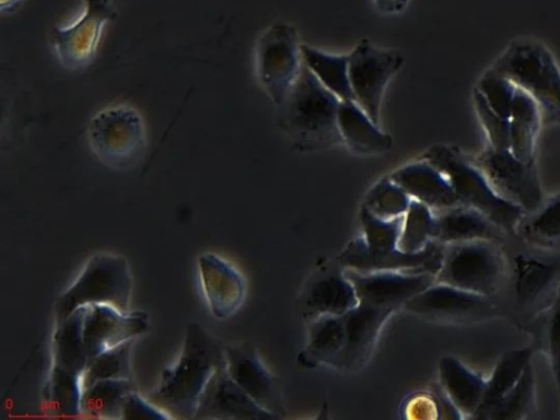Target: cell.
<instances>
[{
	"label": "cell",
	"instance_id": "cell-39",
	"mask_svg": "<svg viewBox=\"0 0 560 420\" xmlns=\"http://www.w3.org/2000/svg\"><path fill=\"white\" fill-rule=\"evenodd\" d=\"M404 215L396 219H382L363 206L360 211L362 238L369 250L389 252L398 248V240Z\"/></svg>",
	"mask_w": 560,
	"mask_h": 420
},
{
	"label": "cell",
	"instance_id": "cell-25",
	"mask_svg": "<svg viewBox=\"0 0 560 420\" xmlns=\"http://www.w3.org/2000/svg\"><path fill=\"white\" fill-rule=\"evenodd\" d=\"M557 265L528 254L513 258V287L516 302L522 307H532L541 302L560 282Z\"/></svg>",
	"mask_w": 560,
	"mask_h": 420
},
{
	"label": "cell",
	"instance_id": "cell-17",
	"mask_svg": "<svg viewBox=\"0 0 560 420\" xmlns=\"http://www.w3.org/2000/svg\"><path fill=\"white\" fill-rule=\"evenodd\" d=\"M345 271L355 289L359 303L396 311L436 280L435 275L429 272Z\"/></svg>",
	"mask_w": 560,
	"mask_h": 420
},
{
	"label": "cell",
	"instance_id": "cell-26",
	"mask_svg": "<svg viewBox=\"0 0 560 420\" xmlns=\"http://www.w3.org/2000/svg\"><path fill=\"white\" fill-rule=\"evenodd\" d=\"M542 126L535 100L516 88L510 116V151L520 160L536 163L537 139Z\"/></svg>",
	"mask_w": 560,
	"mask_h": 420
},
{
	"label": "cell",
	"instance_id": "cell-2",
	"mask_svg": "<svg viewBox=\"0 0 560 420\" xmlns=\"http://www.w3.org/2000/svg\"><path fill=\"white\" fill-rule=\"evenodd\" d=\"M340 100L302 62L293 85L278 105V124L301 151L342 142L338 128Z\"/></svg>",
	"mask_w": 560,
	"mask_h": 420
},
{
	"label": "cell",
	"instance_id": "cell-6",
	"mask_svg": "<svg viewBox=\"0 0 560 420\" xmlns=\"http://www.w3.org/2000/svg\"><path fill=\"white\" fill-rule=\"evenodd\" d=\"M86 139L96 159L115 170L137 165L148 149L145 121L136 107L125 103L96 112L88 124Z\"/></svg>",
	"mask_w": 560,
	"mask_h": 420
},
{
	"label": "cell",
	"instance_id": "cell-23",
	"mask_svg": "<svg viewBox=\"0 0 560 420\" xmlns=\"http://www.w3.org/2000/svg\"><path fill=\"white\" fill-rule=\"evenodd\" d=\"M438 375V383L463 418L474 419L483 397L487 378L453 355L440 359Z\"/></svg>",
	"mask_w": 560,
	"mask_h": 420
},
{
	"label": "cell",
	"instance_id": "cell-22",
	"mask_svg": "<svg viewBox=\"0 0 560 420\" xmlns=\"http://www.w3.org/2000/svg\"><path fill=\"white\" fill-rule=\"evenodd\" d=\"M434 240L447 245L475 240L501 242L506 234L478 210L458 205L434 211Z\"/></svg>",
	"mask_w": 560,
	"mask_h": 420
},
{
	"label": "cell",
	"instance_id": "cell-14",
	"mask_svg": "<svg viewBox=\"0 0 560 420\" xmlns=\"http://www.w3.org/2000/svg\"><path fill=\"white\" fill-rule=\"evenodd\" d=\"M225 369L256 404L278 419L283 417L285 408L280 385L253 345L225 343Z\"/></svg>",
	"mask_w": 560,
	"mask_h": 420
},
{
	"label": "cell",
	"instance_id": "cell-29",
	"mask_svg": "<svg viewBox=\"0 0 560 420\" xmlns=\"http://www.w3.org/2000/svg\"><path fill=\"white\" fill-rule=\"evenodd\" d=\"M84 307L56 323L52 336V364L74 373L83 374L90 358L83 341Z\"/></svg>",
	"mask_w": 560,
	"mask_h": 420
},
{
	"label": "cell",
	"instance_id": "cell-40",
	"mask_svg": "<svg viewBox=\"0 0 560 420\" xmlns=\"http://www.w3.org/2000/svg\"><path fill=\"white\" fill-rule=\"evenodd\" d=\"M476 89L498 115L510 119L516 86L509 79L489 68L479 79Z\"/></svg>",
	"mask_w": 560,
	"mask_h": 420
},
{
	"label": "cell",
	"instance_id": "cell-33",
	"mask_svg": "<svg viewBox=\"0 0 560 420\" xmlns=\"http://www.w3.org/2000/svg\"><path fill=\"white\" fill-rule=\"evenodd\" d=\"M302 61L340 101H354L348 71V55H331L301 45Z\"/></svg>",
	"mask_w": 560,
	"mask_h": 420
},
{
	"label": "cell",
	"instance_id": "cell-5",
	"mask_svg": "<svg viewBox=\"0 0 560 420\" xmlns=\"http://www.w3.org/2000/svg\"><path fill=\"white\" fill-rule=\"evenodd\" d=\"M132 276L125 257L112 253L92 255L72 283L59 295L55 322L80 307L103 304L130 311Z\"/></svg>",
	"mask_w": 560,
	"mask_h": 420
},
{
	"label": "cell",
	"instance_id": "cell-20",
	"mask_svg": "<svg viewBox=\"0 0 560 420\" xmlns=\"http://www.w3.org/2000/svg\"><path fill=\"white\" fill-rule=\"evenodd\" d=\"M194 419H278L256 404L229 375L225 365L219 368L205 386Z\"/></svg>",
	"mask_w": 560,
	"mask_h": 420
},
{
	"label": "cell",
	"instance_id": "cell-8",
	"mask_svg": "<svg viewBox=\"0 0 560 420\" xmlns=\"http://www.w3.org/2000/svg\"><path fill=\"white\" fill-rule=\"evenodd\" d=\"M494 191L525 212L535 210L544 200L536 163L517 159L509 149L487 144L480 152L469 155Z\"/></svg>",
	"mask_w": 560,
	"mask_h": 420
},
{
	"label": "cell",
	"instance_id": "cell-15",
	"mask_svg": "<svg viewBox=\"0 0 560 420\" xmlns=\"http://www.w3.org/2000/svg\"><path fill=\"white\" fill-rule=\"evenodd\" d=\"M149 326V316L142 311L125 312L103 304L84 306L82 334L90 360L107 349L137 340Z\"/></svg>",
	"mask_w": 560,
	"mask_h": 420
},
{
	"label": "cell",
	"instance_id": "cell-21",
	"mask_svg": "<svg viewBox=\"0 0 560 420\" xmlns=\"http://www.w3.org/2000/svg\"><path fill=\"white\" fill-rule=\"evenodd\" d=\"M388 176L411 199L427 205L433 211H441L460 205L447 177L423 159L406 164Z\"/></svg>",
	"mask_w": 560,
	"mask_h": 420
},
{
	"label": "cell",
	"instance_id": "cell-43",
	"mask_svg": "<svg viewBox=\"0 0 560 420\" xmlns=\"http://www.w3.org/2000/svg\"><path fill=\"white\" fill-rule=\"evenodd\" d=\"M402 412L410 419L439 418V410L433 394L417 393L404 405Z\"/></svg>",
	"mask_w": 560,
	"mask_h": 420
},
{
	"label": "cell",
	"instance_id": "cell-32",
	"mask_svg": "<svg viewBox=\"0 0 560 420\" xmlns=\"http://www.w3.org/2000/svg\"><path fill=\"white\" fill-rule=\"evenodd\" d=\"M136 389L132 378L97 381L83 389L80 416L120 419L127 395Z\"/></svg>",
	"mask_w": 560,
	"mask_h": 420
},
{
	"label": "cell",
	"instance_id": "cell-31",
	"mask_svg": "<svg viewBox=\"0 0 560 420\" xmlns=\"http://www.w3.org/2000/svg\"><path fill=\"white\" fill-rule=\"evenodd\" d=\"M82 374L51 365L43 390V411L52 417L80 416Z\"/></svg>",
	"mask_w": 560,
	"mask_h": 420
},
{
	"label": "cell",
	"instance_id": "cell-1",
	"mask_svg": "<svg viewBox=\"0 0 560 420\" xmlns=\"http://www.w3.org/2000/svg\"><path fill=\"white\" fill-rule=\"evenodd\" d=\"M225 365V343L197 323L185 331L176 361L165 368L148 398L172 419H194L212 374Z\"/></svg>",
	"mask_w": 560,
	"mask_h": 420
},
{
	"label": "cell",
	"instance_id": "cell-30",
	"mask_svg": "<svg viewBox=\"0 0 560 420\" xmlns=\"http://www.w3.org/2000/svg\"><path fill=\"white\" fill-rule=\"evenodd\" d=\"M516 234L534 247L560 250V191L542 200L535 210L525 212Z\"/></svg>",
	"mask_w": 560,
	"mask_h": 420
},
{
	"label": "cell",
	"instance_id": "cell-42",
	"mask_svg": "<svg viewBox=\"0 0 560 420\" xmlns=\"http://www.w3.org/2000/svg\"><path fill=\"white\" fill-rule=\"evenodd\" d=\"M120 419H172L164 410L143 397L138 390L129 393L125 399Z\"/></svg>",
	"mask_w": 560,
	"mask_h": 420
},
{
	"label": "cell",
	"instance_id": "cell-10",
	"mask_svg": "<svg viewBox=\"0 0 560 420\" xmlns=\"http://www.w3.org/2000/svg\"><path fill=\"white\" fill-rule=\"evenodd\" d=\"M256 61L259 81L278 106L296 80L303 62L295 28L283 22L268 27L258 39Z\"/></svg>",
	"mask_w": 560,
	"mask_h": 420
},
{
	"label": "cell",
	"instance_id": "cell-36",
	"mask_svg": "<svg viewBox=\"0 0 560 420\" xmlns=\"http://www.w3.org/2000/svg\"><path fill=\"white\" fill-rule=\"evenodd\" d=\"M434 211L427 205L412 199L404 215L398 248L406 253L423 249L434 240Z\"/></svg>",
	"mask_w": 560,
	"mask_h": 420
},
{
	"label": "cell",
	"instance_id": "cell-4",
	"mask_svg": "<svg viewBox=\"0 0 560 420\" xmlns=\"http://www.w3.org/2000/svg\"><path fill=\"white\" fill-rule=\"evenodd\" d=\"M421 159L447 177L460 205L478 210L506 234H516L525 211L500 197L469 155L452 145L435 144Z\"/></svg>",
	"mask_w": 560,
	"mask_h": 420
},
{
	"label": "cell",
	"instance_id": "cell-27",
	"mask_svg": "<svg viewBox=\"0 0 560 420\" xmlns=\"http://www.w3.org/2000/svg\"><path fill=\"white\" fill-rule=\"evenodd\" d=\"M308 324L306 345L299 354V362L305 368L317 365L332 368L343 348V314L323 316Z\"/></svg>",
	"mask_w": 560,
	"mask_h": 420
},
{
	"label": "cell",
	"instance_id": "cell-28",
	"mask_svg": "<svg viewBox=\"0 0 560 420\" xmlns=\"http://www.w3.org/2000/svg\"><path fill=\"white\" fill-rule=\"evenodd\" d=\"M533 349L523 347L505 351L487 378L481 404L474 419L488 420L499 401L515 385L526 366L532 363Z\"/></svg>",
	"mask_w": 560,
	"mask_h": 420
},
{
	"label": "cell",
	"instance_id": "cell-9",
	"mask_svg": "<svg viewBox=\"0 0 560 420\" xmlns=\"http://www.w3.org/2000/svg\"><path fill=\"white\" fill-rule=\"evenodd\" d=\"M401 308L422 319L447 325L480 324L499 313L490 296L440 282L410 299Z\"/></svg>",
	"mask_w": 560,
	"mask_h": 420
},
{
	"label": "cell",
	"instance_id": "cell-12",
	"mask_svg": "<svg viewBox=\"0 0 560 420\" xmlns=\"http://www.w3.org/2000/svg\"><path fill=\"white\" fill-rule=\"evenodd\" d=\"M82 1L83 11L78 19L50 32L56 57L70 70L81 69L94 58L106 24L117 16L110 0Z\"/></svg>",
	"mask_w": 560,
	"mask_h": 420
},
{
	"label": "cell",
	"instance_id": "cell-41",
	"mask_svg": "<svg viewBox=\"0 0 560 420\" xmlns=\"http://www.w3.org/2000/svg\"><path fill=\"white\" fill-rule=\"evenodd\" d=\"M472 101L477 116L486 132L488 144L495 149L510 150V119L498 115L476 88L472 92Z\"/></svg>",
	"mask_w": 560,
	"mask_h": 420
},
{
	"label": "cell",
	"instance_id": "cell-34",
	"mask_svg": "<svg viewBox=\"0 0 560 420\" xmlns=\"http://www.w3.org/2000/svg\"><path fill=\"white\" fill-rule=\"evenodd\" d=\"M135 341L124 342L91 359L82 374L83 389L102 380L132 378L131 352Z\"/></svg>",
	"mask_w": 560,
	"mask_h": 420
},
{
	"label": "cell",
	"instance_id": "cell-37",
	"mask_svg": "<svg viewBox=\"0 0 560 420\" xmlns=\"http://www.w3.org/2000/svg\"><path fill=\"white\" fill-rule=\"evenodd\" d=\"M411 197L389 176L383 177L368 191L363 207L382 219H396L405 215Z\"/></svg>",
	"mask_w": 560,
	"mask_h": 420
},
{
	"label": "cell",
	"instance_id": "cell-44",
	"mask_svg": "<svg viewBox=\"0 0 560 420\" xmlns=\"http://www.w3.org/2000/svg\"><path fill=\"white\" fill-rule=\"evenodd\" d=\"M377 10L382 13L392 14L405 9L409 0H374Z\"/></svg>",
	"mask_w": 560,
	"mask_h": 420
},
{
	"label": "cell",
	"instance_id": "cell-18",
	"mask_svg": "<svg viewBox=\"0 0 560 420\" xmlns=\"http://www.w3.org/2000/svg\"><path fill=\"white\" fill-rule=\"evenodd\" d=\"M359 304L355 289L335 260L316 272L300 298V312L308 323L323 316L346 314Z\"/></svg>",
	"mask_w": 560,
	"mask_h": 420
},
{
	"label": "cell",
	"instance_id": "cell-38",
	"mask_svg": "<svg viewBox=\"0 0 560 420\" xmlns=\"http://www.w3.org/2000/svg\"><path fill=\"white\" fill-rule=\"evenodd\" d=\"M539 335L552 375L560 401V282L556 293L539 317Z\"/></svg>",
	"mask_w": 560,
	"mask_h": 420
},
{
	"label": "cell",
	"instance_id": "cell-13",
	"mask_svg": "<svg viewBox=\"0 0 560 420\" xmlns=\"http://www.w3.org/2000/svg\"><path fill=\"white\" fill-rule=\"evenodd\" d=\"M445 245L432 240L423 249L406 253L399 248L389 252L369 250L362 236L351 240L337 255L336 260L343 269L360 272L405 271L438 275Z\"/></svg>",
	"mask_w": 560,
	"mask_h": 420
},
{
	"label": "cell",
	"instance_id": "cell-45",
	"mask_svg": "<svg viewBox=\"0 0 560 420\" xmlns=\"http://www.w3.org/2000/svg\"><path fill=\"white\" fill-rule=\"evenodd\" d=\"M21 0H0V9L2 12H9L13 10Z\"/></svg>",
	"mask_w": 560,
	"mask_h": 420
},
{
	"label": "cell",
	"instance_id": "cell-3",
	"mask_svg": "<svg viewBox=\"0 0 560 420\" xmlns=\"http://www.w3.org/2000/svg\"><path fill=\"white\" fill-rule=\"evenodd\" d=\"M490 68L535 100L542 126L560 124V68L542 43L517 38L504 48Z\"/></svg>",
	"mask_w": 560,
	"mask_h": 420
},
{
	"label": "cell",
	"instance_id": "cell-35",
	"mask_svg": "<svg viewBox=\"0 0 560 420\" xmlns=\"http://www.w3.org/2000/svg\"><path fill=\"white\" fill-rule=\"evenodd\" d=\"M536 410V385L529 363L515 385L499 401L489 419L523 420L534 416Z\"/></svg>",
	"mask_w": 560,
	"mask_h": 420
},
{
	"label": "cell",
	"instance_id": "cell-7",
	"mask_svg": "<svg viewBox=\"0 0 560 420\" xmlns=\"http://www.w3.org/2000/svg\"><path fill=\"white\" fill-rule=\"evenodd\" d=\"M504 275L500 242L475 240L445 245L435 282L491 296L500 289Z\"/></svg>",
	"mask_w": 560,
	"mask_h": 420
},
{
	"label": "cell",
	"instance_id": "cell-16",
	"mask_svg": "<svg viewBox=\"0 0 560 420\" xmlns=\"http://www.w3.org/2000/svg\"><path fill=\"white\" fill-rule=\"evenodd\" d=\"M197 273L209 312L217 319L234 316L246 299L242 272L222 256L207 252L197 258Z\"/></svg>",
	"mask_w": 560,
	"mask_h": 420
},
{
	"label": "cell",
	"instance_id": "cell-24",
	"mask_svg": "<svg viewBox=\"0 0 560 420\" xmlns=\"http://www.w3.org/2000/svg\"><path fill=\"white\" fill-rule=\"evenodd\" d=\"M338 128L342 141L360 155L382 154L393 145V138L383 132L355 101H340Z\"/></svg>",
	"mask_w": 560,
	"mask_h": 420
},
{
	"label": "cell",
	"instance_id": "cell-19",
	"mask_svg": "<svg viewBox=\"0 0 560 420\" xmlns=\"http://www.w3.org/2000/svg\"><path fill=\"white\" fill-rule=\"evenodd\" d=\"M396 312L394 308L359 303L343 314L345 342L334 369L353 372L370 359L386 322Z\"/></svg>",
	"mask_w": 560,
	"mask_h": 420
},
{
	"label": "cell",
	"instance_id": "cell-11",
	"mask_svg": "<svg viewBox=\"0 0 560 420\" xmlns=\"http://www.w3.org/2000/svg\"><path fill=\"white\" fill-rule=\"evenodd\" d=\"M348 71L354 101L378 125L385 88L404 63L399 51L362 39L348 55Z\"/></svg>",
	"mask_w": 560,
	"mask_h": 420
}]
</instances>
